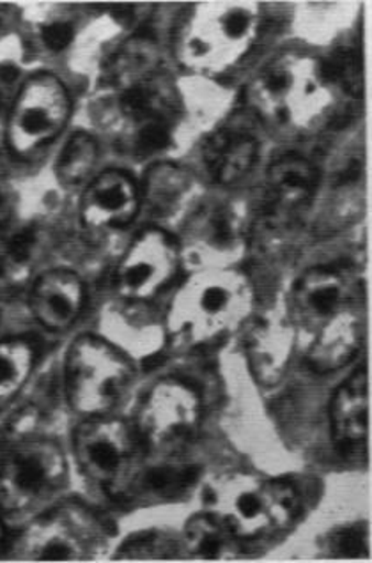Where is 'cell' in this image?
I'll return each mask as SVG.
<instances>
[{"instance_id": "6da1fadb", "label": "cell", "mask_w": 372, "mask_h": 563, "mask_svg": "<svg viewBox=\"0 0 372 563\" xmlns=\"http://www.w3.org/2000/svg\"><path fill=\"white\" fill-rule=\"evenodd\" d=\"M339 95L342 92L325 74L321 60L284 54L252 80L249 103L270 126L289 135H310L336 118Z\"/></svg>"}, {"instance_id": "3957f363", "label": "cell", "mask_w": 372, "mask_h": 563, "mask_svg": "<svg viewBox=\"0 0 372 563\" xmlns=\"http://www.w3.org/2000/svg\"><path fill=\"white\" fill-rule=\"evenodd\" d=\"M259 29L261 14L255 2H200L179 27L177 57L196 74H228L254 46Z\"/></svg>"}, {"instance_id": "8992f818", "label": "cell", "mask_w": 372, "mask_h": 563, "mask_svg": "<svg viewBox=\"0 0 372 563\" xmlns=\"http://www.w3.org/2000/svg\"><path fill=\"white\" fill-rule=\"evenodd\" d=\"M66 457L46 438H23L0 460V507L10 516L45 509L66 484Z\"/></svg>"}, {"instance_id": "d6a6232c", "label": "cell", "mask_w": 372, "mask_h": 563, "mask_svg": "<svg viewBox=\"0 0 372 563\" xmlns=\"http://www.w3.org/2000/svg\"><path fill=\"white\" fill-rule=\"evenodd\" d=\"M43 43L52 52H63L73 42V25L68 22H52L42 31Z\"/></svg>"}, {"instance_id": "4fadbf2b", "label": "cell", "mask_w": 372, "mask_h": 563, "mask_svg": "<svg viewBox=\"0 0 372 563\" xmlns=\"http://www.w3.org/2000/svg\"><path fill=\"white\" fill-rule=\"evenodd\" d=\"M319 187L318 168L300 156H282L270 167L263 229L286 232L304 217Z\"/></svg>"}, {"instance_id": "9c48e42d", "label": "cell", "mask_w": 372, "mask_h": 563, "mask_svg": "<svg viewBox=\"0 0 372 563\" xmlns=\"http://www.w3.org/2000/svg\"><path fill=\"white\" fill-rule=\"evenodd\" d=\"M105 545L100 519L83 505L66 504L42 514L17 544V559L29 562H86Z\"/></svg>"}, {"instance_id": "cb8c5ba5", "label": "cell", "mask_w": 372, "mask_h": 563, "mask_svg": "<svg viewBox=\"0 0 372 563\" xmlns=\"http://www.w3.org/2000/svg\"><path fill=\"white\" fill-rule=\"evenodd\" d=\"M200 470L192 464H160L142 470L133 481L128 496L145 501H168L186 495L199 481Z\"/></svg>"}, {"instance_id": "f546056e", "label": "cell", "mask_w": 372, "mask_h": 563, "mask_svg": "<svg viewBox=\"0 0 372 563\" xmlns=\"http://www.w3.org/2000/svg\"><path fill=\"white\" fill-rule=\"evenodd\" d=\"M171 542L160 536L133 537L121 548L118 560H162L174 559Z\"/></svg>"}, {"instance_id": "5bb4252c", "label": "cell", "mask_w": 372, "mask_h": 563, "mask_svg": "<svg viewBox=\"0 0 372 563\" xmlns=\"http://www.w3.org/2000/svg\"><path fill=\"white\" fill-rule=\"evenodd\" d=\"M353 282L346 268L318 266L296 282L293 310L296 321L314 335L331 319L353 307Z\"/></svg>"}, {"instance_id": "f1b7e54d", "label": "cell", "mask_w": 372, "mask_h": 563, "mask_svg": "<svg viewBox=\"0 0 372 563\" xmlns=\"http://www.w3.org/2000/svg\"><path fill=\"white\" fill-rule=\"evenodd\" d=\"M325 74L330 78L331 84L342 95L362 96L363 69L362 59L357 52L350 48H341L331 54L327 60H321Z\"/></svg>"}, {"instance_id": "52a82bcc", "label": "cell", "mask_w": 372, "mask_h": 563, "mask_svg": "<svg viewBox=\"0 0 372 563\" xmlns=\"http://www.w3.org/2000/svg\"><path fill=\"white\" fill-rule=\"evenodd\" d=\"M144 450L135 428L118 418H91L75 434V455L86 477L116 498H127Z\"/></svg>"}, {"instance_id": "836d02e7", "label": "cell", "mask_w": 372, "mask_h": 563, "mask_svg": "<svg viewBox=\"0 0 372 563\" xmlns=\"http://www.w3.org/2000/svg\"><path fill=\"white\" fill-rule=\"evenodd\" d=\"M4 541H6L4 527H2V522H0V550H2V545H4Z\"/></svg>"}, {"instance_id": "9a60e30c", "label": "cell", "mask_w": 372, "mask_h": 563, "mask_svg": "<svg viewBox=\"0 0 372 563\" xmlns=\"http://www.w3.org/2000/svg\"><path fill=\"white\" fill-rule=\"evenodd\" d=\"M258 153V136L243 118H232L215 130L203 146V159L209 176L222 185L245 178L254 167Z\"/></svg>"}, {"instance_id": "d4e9b609", "label": "cell", "mask_w": 372, "mask_h": 563, "mask_svg": "<svg viewBox=\"0 0 372 563\" xmlns=\"http://www.w3.org/2000/svg\"><path fill=\"white\" fill-rule=\"evenodd\" d=\"M188 190H190V178L177 165H153L145 174V205L156 217L173 214L182 206Z\"/></svg>"}, {"instance_id": "7402d4cb", "label": "cell", "mask_w": 372, "mask_h": 563, "mask_svg": "<svg viewBox=\"0 0 372 563\" xmlns=\"http://www.w3.org/2000/svg\"><path fill=\"white\" fill-rule=\"evenodd\" d=\"M40 257V232L32 225H0V289L22 286Z\"/></svg>"}, {"instance_id": "83f0119b", "label": "cell", "mask_w": 372, "mask_h": 563, "mask_svg": "<svg viewBox=\"0 0 372 563\" xmlns=\"http://www.w3.org/2000/svg\"><path fill=\"white\" fill-rule=\"evenodd\" d=\"M199 240L217 254H234L240 246V223L237 214L223 206L208 209L199 219Z\"/></svg>"}, {"instance_id": "277c9868", "label": "cell", "mask_w": 372, "mask_h": 563, "mask_svg": "<svg viewBox=\"0 0 372 563\" xmlns=\"http://www.w3.org/2000/svg\"><path fill=\"white\" fill-rule=\"evenodd\" d=\"M211 516L240 539H254L287 528L300 514V496L289 482L261 481L249 473H229L208 487Z\"/></svg>"}, {"instance_id": "ba28073f", "label": "cell", "mask_w": 372, "mask_h": 563, "mask_svg": "<svg viewBox=\"0 0 372 563\" xmlns=\"http://www.w3.org/2000/svg\"><path fill=\"white\" fill-rule=\"evenodd\" d=\"M132 368L127 356L98 336H78L66 358V394L78 413L101 417L123 396Z\"/></svg>"}, {"instance_id": "484cf974", "label": "cell", "mask_w": 372, "mask_h": 563, "mask_svg": "<svg viewBox=\"0 0 372 563\" xmlns=\"http://www.w3.org/2000/svg\"><path fill=\"white\" fill-rule=\"evenodd\" d=\"M36 362V347L28 339L0 342V409L19 396Z\"/></svg>"}, {"instance_id": "4316f807", "label": "cell", "mask_w": 372, "mask_h": 563, "mask_svg": "<svg viewBox=\"0 0 372 563\" xmlns=\"http://www.w3.org/2000/svg\"><path fill=\"white\" fill-rule=\"evenodd\" d=\"M98 159V146L91 135L77 133L69 139L55 162V176L63 185H78L92 173Z\"/></svg>"}, {"instance_id": "1f68e13d", "label": "cell", "mask_w": 372, "mask_h": 563, "mask_svg": "<svg viewBox=\"0 0 372 563\" xmlns=\"http://www.w3.org/2000/svg\"><path fill=\"white\" fill-rule=\"evenodd\" d=\"M17 80H19L17 68L0 66V142H6L11 109H13L14 98L19 92Z\"/></svg>"}, {"instance_id": "ffe728a7", "label": "cell", "mask_w": 372, "mask_h": 563, "mask_svg": "<svg viewBox=\"0 0 372 563\" xmlns=\"http://www.w3.org/2000/svg\"><path fill=\"white\" fill-rule=\"evenodd\" d=\"M362 342V316L350 307L314 333L307 364L319 374L333 373L350 364Z\"/></svg>"}, {"instance_id": "5b68a950", "label": "cell", "mask_w": 372, "mask_h": 563, "mask_svg": "<svg viewBox=\"0 0 372 563\" xmlns=\"http://www.w3.org/2000/svg\"><path fill=\"white\" fill-rule=\"evenodd\" d=\"M107 112L118 132V141L136 158H150L167 150L179 115V100L167 78L151 77L145 82L114 92Z\"/></svg>"}, {"instance_id": "4dcf8cb0", "label": "cell", "mask_w": 372, "mask_h": 563, "mask_svg": "<svg viewBox=\"0 0 372 563\" xmlns=\"http://www.w3.org/2000/svg\"><path fill=\"white\" fill-rule=\"evenodd\" d=\"M331 553L339 559H360L368 554V533L362 527L342 528L330 537Z\"/></svg>"}, {"instance_id": "7a4b0ae2", "label": "cell", "mask_w": 372, "mask_h": 563, "mask_svg": "<svg viewBox=\"0 0 372 563\" xmlns=\"http://www.w3.org/2000/svg\"><path fill=\"white\" fill-rule=\"evenodd\" d=\"M254 292L249 278L231 268L192 275L168 309V330L186 344H211L234 332L250 316Z\"/></svg>"}, {"instance_id": "e575fe53", "label": "cell", "mask_w": 372, "mask_h": 563, "mask_svg": "<svg viewBox=\"0 0 372 563\" xmlns=\"http://www.w3.org/2000/svg\"><path fill=\"white\" fill-rule=\"evenodd\" d=\"M4 20H6L4 8H2V5H0V29H2V25H4Z\"/></svg>"}, {"instance_id": "ac0fdd59", "label": "cell", "mask_w": 372, "mask_h": 563, "mask_svg": "<svg viewBox=\"0 0 372 563\" xmlns=\"http://www.w3.org/2000/svg\"><path fill=\"white\" fill-rule=\"evenodd\" d=\"M295 347V328L278 313L264 316L247 333V358L250 371L261 385L281 382Z\"/></svg>"}, {"instance_id": "8fae6325", "label": "cell", "mask_w": 372, "mask_h": 563, "mask_svg": "<svg viewBox=\"0 0 372 563\" xmlns=\"http://www.w3.org/2000/svg\"><path fill=\"white\" fill-rule=\"evenodd\" d=\"M199 420L197 391L179 379H162L142 400L135 431L145 450L173 455L194 438Z\"/></svg>"}, {"instance_id": "e0dca14e", "label": "cell", "mask_w": 372, "mask_h": 563, "mask_svg": "<svg viewBox=\"0 0 372 563\" xmlns=\"http://www.w3.org/2000/svg\"><path fill=\"white\" fill-rule=\"evenodd\" d=\"M139 188L128 174L109 170L84 191L83 222L91 229L123 228L139 213Z\"/></svg>"}, {"instance_id": "603a6c76", "label": "cell", "mask_w": 372, "mask_h": 563, "mask_svg": "<svg viewBox=\"0 0 372 563\" xmlns=\"http://www.w3.org/2000/svg\"><path fill=\"white\" fill-rule=\"evenodd\" d=\"M185 551L190 559L228 562L241 559V542L222 521L211 514L190 519L185 530Z\"/></svg>"}, {"instance_id": "2e32d148", "label": "cell", "mask_w": 372, "mask_h": 563, "mask_svg": "<svg viewBox=\"0 0 372 563\" xmlns=\"http://www.w3.org/2000/svg\"><path fill=\"white\" fill-rule=\"evenodd\" d=\"M331 432L336 449L346 460L365 455L369 437L368 373L360 367L339 386L331 400Z\"/></svg>"}, {"instance_id": "44dd1931", "label": "cell", "mask_w": 372, "mask_h": 563, "mask_svg": "<svg viewBox=\"0 0 372 563\" xmlns=\"http://www.w3.org/2000/svg\"><path fill=\"white\" fill-rule=\"evenodd\" d=\"M160 51L155 37L135 34L128 37L118 51L110 55L103 68V80L112 92L124 91L128 87L145 82L158 75Z\"/></svg>"}, {"instance_id": "7c38bea8", "label": "cell", "mask_w": 372, "mask_h": 563, "mask_svg": "<svg viewBox=\"0 0 372 563\" xmlns=\"http://www.w3.org/2000/svg\"><path fill=\"white\" fill-rule=\"evenodd\" d=\"M179 272V251L158 229L141 232L116 269V291L130 301H147L164 291Z\"/></svg>"}, {"instance_id": "d6986e66", "label": "cell", "mask_w": 372, "mask_h": 563, "mask_svg": "<svg viewBox=\"0 0 372 563\" xmlns=\"http://www.w3.org/2000/svg\"><path fill=\"white\" fill-rule=\"evenodd\" d=\"M84 284L75 273L55 269L37 278L32 287L31 310L34 318L54 332L66 330L83 312Z\"/></svg>"}, {"instance_id": "30bf717a", "label": "cell", "mask_w": 372, "mask_h": 563, "mask_svg": "<svg viewBox=\"0 0 372 563\" xmlns=\"http://www.w3.org/2000/svg\"><path fill=\"white\" fill-rule=\"evenodd\" d=\"M68 91L59 78L34 75L19 87L6 132V144L14 155L31 156L51 144L68 123Z\"/></svg>"}]
</instances>
